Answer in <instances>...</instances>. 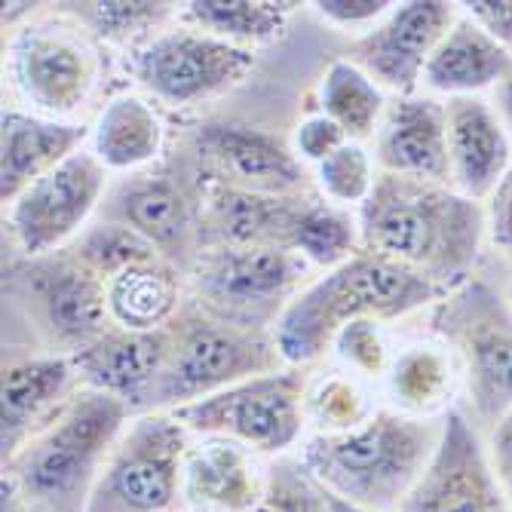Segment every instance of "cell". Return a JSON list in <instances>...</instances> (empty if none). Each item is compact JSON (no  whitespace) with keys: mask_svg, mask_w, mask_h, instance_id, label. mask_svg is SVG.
<instances>
[{"mask_svg":"<svg viewBox=\"0 0 512 512\" xmlns=\"http://www.w3.org/2000/svg\"><path fill=\"white\" fill-rule=\"evenodd\" d=\"M451 188L476 203H488L512 169V138L494 105L482 96L445 102Z\"/></svg>","mask_w":512,"mask_h":512,"instance_id":"obj_21","label":"cell"},{"mask_svg":"<svg viewBox=\"0 0 512 512\" xmlns=\"http://www.w3.org/2000/svg\"><path fill=\"white\" fill-rule=\"evenodd\" d=\"M488 215V240L494 249H500L506 258H512V169L497 184V191L485 203Z\"/></svg>","mask_w":512,"mask_h":512,"instance_id":"obj_40","label":"cell"},{"mask_svg":"<svg viewBox=\"0 0 512 512\" xmlns=\"http://www.w3.org/2000/svg\"><path fill=\"white\" fill-rule=\"evenodd\" d=\"M375 163L381 172L451 184L448 117L433 96H396L375 135Z\"/></svg>","mask_w":512,"mask_h":512,"instance_id":"obj_22","label":"cell"},{"mask_svg":"<svg viewBox=\"0 0 512 512\" xmlns=\"http://www.w3.org/2000/svg\"><path fill=\"white\" fill-rule=\"evenodd\" d=\"M332 350L338 353L344 371H350L356 378H375V381L387 378V371L393 365L390 347L384 338V322H375V319H362L341 329Z\"/></svg>","mask_w":512,"mask_h":512,"instance_id":"obj_37","label":"cell"},{"mask_svg":"<svg viewBox=\"0 0 512 512\" xmlns=\"http://www.w3.org/2000/svg\"><path fill=\"white\" fill-rule=\"evenodd\" d=\"M194 172L206 181L255 194H307L304 160L258 126L234 120H203L191 138Z\"/></svg>","mask_w":512,"mask_h":512,"instance_id":"obj_15","label":"cell"},{"mask_svg":"<svg viewBox=\"0 0 512 512\" xmlns=\"http://www.w3.org/2000/svg\"><path fill=\"white\" fill-rule=\"evenodd\" d=\"M132 417L126 402L83 387L53 424L4 460V488L34 512H86L89 494Z\"/></svg>","mask_w":512,"mask_h":512,"instance_id":"obj_4","label":"cell"},{"mask_svg":"<svg viewBox=\"0 0 512 512\" xmlns=\"http://www.w3.org/2000/svg\"><path fill=\"white\" fill-rule=\"evenodd\" d=\"M307 390V368L286 365L175 408L172 414L191 436L230 439L255 454L283 457L307 427Z\"/></svg>","mask_w":512,"mask_h":512,"instance_id":"obj_11","label":"cell"},{"mask_svg":"<svg viewBox=\"0 0 512 512\" xmlns=\"http://www.w3.org/2000/svg\"><path fill=\"white\" fill-rule=\"evenodd\" d=\"M89 129L83 123L50 120L34 111L10 108L0 120V200L10 206L34 181L50 175L83 151Z\"/></svg>","mask_w":512,"mask_h":512,"instance_id":"obj_23","label":"cell"},{"mask_svg":"<svg viewBox=\"0 0 512 512\" xmlns=\"http://www.w3.org/2000/svg\"><path fill=\"white\" fill-rule=\"evenodd\" d=\"M172 350V325L157 332H129L120 325L92 341L74 359L83 387L102 390L129 405L132 414H148L154 387Z\"/></svg>","mask_w":512,"mask_h":512,"instance_id":"obj_19","label":"cell"},{"mask_svg":"<svg viewBox=\"0 0 512 512\" xmlns=\"http://www.w3.org/2000/svg\"><path fill=\"white\" fill-rule=\"evenodd\" d=\"M108 188L111 172L86 148L34 181L7 206V227L22 258L68 249L99 218Z\"/></svg>","mask_w":512,"mask_h":512,"instance_id":"obj_14","label":"cell"},{"mask_svg":"<svg viewBox=\"0 0 512 512\" xmlns=\"http://www.w3.org/2000/svg\"><path fill=\"white\" fill-rule=\"evenodd\" d=\"M246 512H332V500L301 457L283 454L264 467V491Z\"/></svg>","mask_w":512,"mask_h":512,"instance_id":"obj_34","label":"cell"},{"mask_svg":"<svg viewBox=\"0 0 512 512\" xmlns=\"http://www.w3.org/2000/svg\"><path fill=\"white\" fill-rule=\"evenodd\" d=\"M286 368L270 332H249L203 313L194 301L172 322V350L151 396V411H175L234 384Z\"/></svg>","mask_w":512,"mask_h":512,"instance_id":"obj_7","label":"cell"},{"mask_svg":"<svg viewBox=\"0 0 512 512\" xmlns=\"http://www.w3.org/2000/svg\"><path fill=\"white\" fill-rule=\"evenodd\" d=\"M105 46L62 7L25 19L7 43V77L40 117L68 120L92 102L105 74Z\"/></svg>","mask_w":512,"mask_h":512,"instance_id":"obj_6","label":"cell"},{"mask_svg":"<svg viewBox=\"0 0 512 512\" xmlns=\"http://www.w3.org/2000/svg\"><path fill=\"white\" fill-rule=\"evenodd\" d=\"M298 7L292 0H191L181 7V25L255 50L283 37Z\"/></svg>","mask_w":512,"mask_h":512,"instance_id":"obj_28","label":"cell"},{"mask_svg":"<svg viewBox=\"0 0 512 512\" xmlns=\"http://www.w3.org/2000/svg\"><path fill=\"white\" fill-rule=\"evenodd\" d=\"M329 500H332V512H365V509H356V506H350V503H344V500H338L332 494H329Z\"/></svg>","mask_w":512,"mask_h":512,"instance_id":"obj_44","label":"cell"},{"mask_svg":"<svg viewBox=\"0 0 512 512\" xmlns=\"http://www.w3.org/2000/svg\"><path fill=\"white\" fill-rule=\"evenodd\" d=\"M264 491L255 451L230 439H200L184 463V497L194 512H246Z\"/></svg>","mask_w":512,"mask_h":512,"instance_id":"obj_24","label":"cell"},{"mask_svg":"<svg viewBox=\"0 0 512 512\" xmlns=\"http://www.w3.org/2000/svg\"><path fill=\"white\" fill-rule=\"evenodd\" d=\"M457 378V359L445 344H414L393 359L387 371V393L393 408L402 414L436 417V411L451 402Z\"/></svg>","mask_w":512,"mask_h":512,"instance_id":"obj_29","label":"cell"},{"mask_svg":"<svg viewBox=\"0 0 512 512\" xmlns=\"http://www.w3.org/2000/svg\"><path fill=\"white\" fill-rule=\"evenodd\" d=\"M255 50H243L191 25H175L129 53V71L151 99L169 108H197L221 99L255 71Z\"/></svg>","mask_w":512,"mask_h":512,"instance_id":"obj_12","label":"cell"},{"mask_svg":"<svg viewBox=\"0 0 512 512\" xmlns=\"http://www.w3.org/2000/svg\"><path fill=\"white\" fill-rule=\"evenodd\" d=\"M313 10L319 13V19L332 22L338 28L368 31L393 10V4H387V0H316Z\"/></svg>","mask_w":512,"mask_h":512,"instance_id":"obj_39","label":"cell"},{"mask_svg":"<svg viewBox=\"0 0 512 512\" xmlns=\"http://www.w3.org/2000/svg\"><path fill=\"white\" fill-rule=\"evenodd\" d=\"M350 138L344 135V129L329 120L322 111L319 114H310L304 117L298 126H295V154L304 160V163H322L329 160L338 148H344Z\"/></svg>","mask_w":512,"mask_h":512,"instance_id":"obj_38","label":"cell"},{"mask_svg":"<svg viewBox=\"0 0 512 512\" xmlns=\"http://www.w3.org/2000/svg\"><path fill=\"white\" fill-rule=\"evenodd\" d=\"M99 218L117 221L157 249L163 261L191 273L203 252V191L194 169L129 172L105 194Z\"/></svg>","mask_w":512,"mask_h":512,"instance_id":"obj_13","label":"cell"},{"mask_svg":"<svg viewBox=\"0 0 512 512\" xmlns=\"http://www.w3.org/2000/svg\"><path fill=\"white\" fill-rule=\"evenodd\" d=\"M442 433L445 414L378 408L353 430L310 436L298 457L332 497L365 512H399L430 470Z\"/></svg>","mask_w":512,"mask_h":512,"instance_id":"obj_2","label":"cell"},{"mask_svg":"<svg viewBox=\"0 0 512 512\" xmlns=\"http://www.w3.org/2000/svg\"><path fill=\"white\" fill-rule=\"evenodd\" d=\"M191 433L172 411L135 414L89 494L86 512H184Z\"/></svg>","mask_w":512,"mask_h":512,"instance_id":"obj_10","label":"cell"},{"mask_svg":"<svg viewBox=\"0 0 512 512\" xmlns=\"http://www.w3.org/2000/svg\"><path fill=\"white\" fill-rule=\"evenodd\" d=\"M399 512H512L488 460L485 436L463 408L445 411L439 451Z\"/></svg>","mask_w":512,"mask_h":512,"instance_id":"obj_17","label":"cell"},{"mask_svg":"<svg viewBox=\"0 0 512 512\" xmlns=\"http://www.w3.org/2000/svg\"><path fill=\"white\" fill-rule=\"evenodd\" d=\"M292 252L322 273L353 261L362 252L359 215L344 206L325 203L322 197H310L292 234Z\"/></svg>","mask_w":512,"mask_h":512,"instance_id":"obj_32","label":"cell"},{"mask_svg":"<svg viewBox=\"0 0 512 512\" xmlns=\"http://www.w3.org/2000/svg\"><path fill=\"white\" fill-rule=\"evenodd\" d=\"M111 322L129 332H157L175 322L191 301L188 276L169 261H145L108 279Z\"/></svg>","mask_w":512,"mask_h":512,"instance_id":"obj_26","label":"cell"},{"mask_svg":"<svg viewBox=\"0 0 512 512\" xmlns=\"http://www.w3.org/2000/svg\"><path fill=\"white\" fill-rule=\"evenodd\" d=\"M491 105H494L497 117L503 120L509 138H512V68H509V74L494 86V102H491Z\"/></svg>","mask_w":512,"mask_h":512,"instance_id":"obj_43","label":"cell"},{"mask_svg":"<svg viewBox=\"0 0 512 512\" xmlns=\"http://www.w3.org/2000/svg\"><path fill=\"white\" fill-rule=\"evenodd\" d=\"M509 298H512V289H509Z\"/></svg>","mask_w":512,"mask_h":512,"instance_id":"obj_45","label":"cell"},{"mask_svg":"<svg viewBox=\"0 0 512 512\" xmlns=\"http://www.w3.org/2000/svg\"><path fill=\"white\" fill-rule=\"evenodd\" d=\"M512 68V53L488 37L467 13H460L451 31L442 37L424 71V86L439 96H479L494 89Z\"/></svg>","mask_w":512,"mask_h":512,"instance_id":"obj_25","label":"cell"},{"mask_svg":"<svg viewBox=\"0 0 512 512\" xmlns=\"http://www.w3.org/2000/svg\"><path fill=\"white\" fill-rule=\"evenodd\" d=\"M375 414L368 408V393L350 371H332L310 384L307 390V424L319 433H344L359 427Z\"/></svg>","mask_w":512,"mask_h":512,"instance_id":"obj_35","label":"cell"},{"mask_svg":"<svg viewBox=\"0 0 512 512\" xmlns=\"http://www.w3.org/2000/svg\"><path fill=\"white\" fill-rule=\"evenodd\" d=\"M457 4L445 0H411L393 10L368 31H362L347 50V62L368 74L393 96H414L424 83V71L442 37L457 22Z\"/></svg>","mask_w":512,"mask_h":512,"instance_id":"obj_16","label":"cell"},{"mask_svg":"<svg viewBox=\"0 0 512 512\" xmlns=\"http://www.w3.org/2000/svg\"><path fill=\"white\" fill-rule=\"evenodd\" d=\"M313 267L292 249H227L209 246L188 273L191 301L237 329L270 332L298 298Z\"/></svg>","mask_w":512,"mask_h":512,"instance_id":"obj_9","label":"cell"},{"mask_svg":"<svg viewBox=\"0 0 512 512\" xmlns=\"http://www.w3.org/2000/svg\"><path fill=\"white\" fill-rule=\"evenodd\" d=\"M83 390L77 365L59 353H25L4 362V417L0 448L10 460L31 436L53 424L59 411Z\"/></svg>","mask_w":512,"mask_h":512,"instance_id":"obj_20","label":"cell"},{"mask_svg":"<svg viewBox=\"0 0 512 512\" xmlns=\"http://www.w3.org/2000/svg\"><path fill=\"white\" fill-rule=\"evenodd\" d=\"M102 46L138 50L163 34L181 10L163 0H96V4H59Z\"/></svg>","mask_w":512,"mask_h":512,"instance_id":"obj_30","label":"cell"},{"mask_svg":"<svg viewBox=\"0 0 512 512\" xmlns=\"http://www.w3.org/2000/svg\"><path fill=\"white\" fill-rule=\"evenodd\" d=\"M356 215L362 252L424 276L445 295L473 279L470 273L488 240L485 203L424 178L378 172Z\"/></svg>","mask_w":512,"mask_h":512,"instance_id":"obj_1","label":"cell"},{"mask_svg":"<svg viewBox=\"0 0 512 512\" xmlns=\"http://www.w3.org/2000/svg\"><path fill=\"white\" fill-rule=\"evenodd\" d=\"M445 298L427 283L387 258L359 252L353 261L316 276L273 325V341L286 365L307 368L332 350L341 329L362 319L393 322Z\"/></svg>","mask_w":512,"mask_h":512,"instance_id":"obj_3","label":"cell"},{"mask_svg":"<svg viewBox=\"0 0 512 512\" xmlns=\"http://www.w3.org/2000/svg\"><path fill=\"white\" fill-rule=\"evenodd\" d=\"M28 512H34V509H28Z\"/></svg>","mask_w":512,"mask_h":512,"instance_id":"obj_46","label":"cell"},{"mask_svg":"<svg viewBox=\"0 0 512 512\" xmlns=\"http://www.w3.org/2000/svg\"><path fill=\"white\" fill-rule=\"evenodd\" d=\"M4 295L40 338L43 353L77 356L114 325L105 279L68 249L10 261Z\"/></svg>","mask_w":512,"mask_h":512,"instance_id":"obj_8","label":"cell"},{"mask_svg":"<svg viewBox=\"0 0 512 512\" xmlns=\"http://www.w3.org/2000/svg\"><path fill=\"white\" fill-rule=\"evenodd\" d=\"M166 145L160 111L135 92L114 96L96 126H92V154L108 172H142L151 169Z\"/></svg>","mask_w":512,"mask_h":512,"instance_id":"obj_27","label":"cell"},{"mask_svg":"<svg viewBox=\"0 0 512 512\" xmlns=\"http://www.w3.org/2000/svg\"><path fill=\"white\" fill-rule=\"evenodd\" d=\"M203 249H292V234L313 194H255L200 178Z\"/></svg>","mask_w":512,"mask_h":512,"instance_id":"obj_18","label":"cell"},{"mask_svg":"<svg viewBox=\"0 0 512 512\" xmlns=\"http://www.w3.org/2000/svg\"><path fill=\"white\" fill-rule=\"evenodd\" d=\"M68 252L83 261L92 273H99L105 283L111 276L145 264V261H157V249L151 243H145L138 234H132L129 227L108 221V218H96L83 234L68 246Z\"/></svg>","mask_w":512,"mask_h":512,"instance_id":"obj_33","label":"cell"},{"mask_svg":"<svg viewBox=\"0 0 512 512\" xmlns=\"http://www.w3.org/2000/svg\"><path fill=\"white\" fill-rule=\"evenodd\" d=\"M460 7L506 53H512V0H473V4H460Z\"/></svg>","mask_w":512,"mask_h":512,"instance_id":"obj_41","label":"cell"},{"mask_svg":"<svg viewBox=\"0 0 512 512\" xmlns=\"http://www.w3.org/2000/svg\"><path fill=\"white\" fill-rule=\"evenodd\" d=\"M430 322L457 359L467 414L485 436L512 411V298L473 276L436 304Z\"/></svg>","mask_w":512,"mask_h":512,"instance_id":"obj_5","label":"cell"},{"mask_svg":"<svg viewBox=\"0 0 512 512\" xmlns=\"http://www.w3.org/2000/svg\"><path fill=\"white\" fill-rule=\"evenodd\" d=\"M485 448H488V460L494 467V476L512 503V411H506L500 421L485 433Z\"/></svg>","mask_w":512,"mask_h":512,"instance_id":"obj_42","label":"cell"},{"mask_svg":"<svg viewBox=\"0 0 512 512\" xmlns=\"http://www.w3.org/2000/svg\"><path fill=\"white\" fill-rule=\"evenodd\" d=\"M378 172H375V160L365 151V145L347 142L344 148H338L329 160H322L316 166V184L322 200H329L335 206H362L375 188Z\"/></svg>","mask_w":512,"mask_h":512,"instance_id":"obj_36","label":"cell"},{"mask_svg":"<svg viewBox=\"0 0 512 512\" xmlns=\"http://www.w3.org/2000/svg\"><path fill=\"white\" fill-rule=\"evenodd\" d=\"M387 105L390 102L384 99V89L368 74H362L356 65H350L347 59L332 62L322 77L319 108L325 117L335 120L344 129V135L356 145L378 135Z\"/></svg>","mask_w":512,"mask_h":512,"instance_id":"obj_31","label":"cell"}]
</instances>
